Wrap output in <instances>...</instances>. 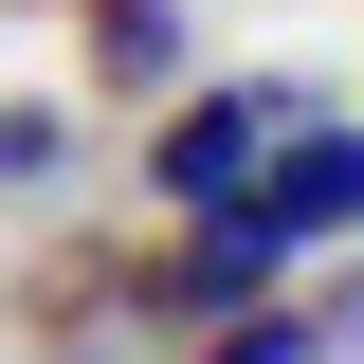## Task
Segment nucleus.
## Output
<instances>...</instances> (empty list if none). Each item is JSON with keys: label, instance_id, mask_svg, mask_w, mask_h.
<instances>
[{"label": "nucleus", "instance_id": "obj_1", "mask_svg": "<svg viewBox=\"0 0 364 364\" xmlns=\"http://www.w3.org/2000/svg\"><path fill=\"white\" fill-rule=\"evenodd\" d=\"M273 237H364V128H310V109H273L255 182H237Z\"/></svg>", "mask_w": 364, "mask_h": 364}, {"label": "nucleus", "instance_id": "obj_2", "mask_svg": "<svg viewBox=\"0 0 364 364\" xmlns=\"http://www.w3.org/2000/svg\"><path fill=\"white\" fill-rule=\"evenodd\" d=\"M273 109H291V91H200V109H164L146 182H164L182 219H200V200H237V182H255V146H273Z\"/></svg>", "mask_w": 364, "mask_h": 364}, {"label": "nucleus", "instance_id": "obj_3", "mask_svg": "<svg viewBox=\"0 0 364 364\" xmlns=\"http://www.w3.org/2000/svg\"><path fill=\"white\" fill-rule=\"evenodd\" d=\"M273 255H291V237H273L255 200H200V219H182V273H164V291H182V310H255V291H273Z\"/></svg>", "mask_w": 364, "mask_h": 364}, {"label": "nucleus", "instance_id": "obj_4", "mask_svg": "<svg viewBox=\"0 0 364 364\" xmlns=\"http://www.w3.org/2000/svg\"><path fill=\"white\" fill-rule=\"evenodd\" d=\"M91 73L109 91H164L182 73V0H91Z\"/></svg>", "mask_w": 364, "mask_h": 364}, {"label": "nucleus", "instance_id": "obj_5", "mask_svg": "<svg viewBox=\"0 0 364 364\" xmlns=\"http://www.w3.org/2000/svg\"><path fill=\"white\" fill-rule=\"evenodd\" d=\"M219 328H237L219 364H328V328H310V310H219Z\"/></svg>", "mask_w": 364, "mask_h": 364}, {"label": "nucleus", "instance_id": "obj_6", "mask_svg": "<svg viewBox=\"0 0 364 364\" xmlns=\"http://www.w3.org/2000/svg\"><path fill=\"white\" fill-rule=\"evenodd\" d=\"M73 164V109H0V182H55Z\"/></svg>", "mask_w": 364, "mask_h": 364}, {"label": "nucleus", "instance_id": "obj_7", "mask_svg": "<svg viewBox=\"0 0 364 364\" xmlns=\"http://www.w3.org/2000/svg\"><path fill=\"white\" fill-rule=\"evenodd\" d=\"M310 328H328V364H364V291H346V310H310Z\"/></svg>", "mask_w": 364, "mask_h": 364}]
</instances>
